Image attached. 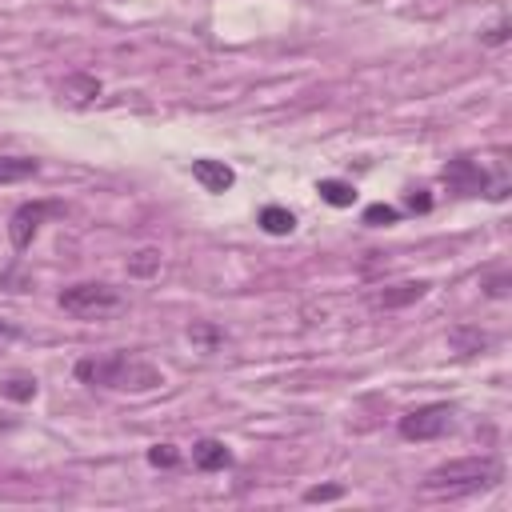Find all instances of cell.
I'll list each match as a JSON object with an SVG mask.
<instances>
[{
	"label": "cell",
	"instance_id": "obj_18",
	"mask_svg": "<svg viewBox=\"0 0 512 512\" xmlns=\"http://www.w3.org/2000/svg\"><path fill=\"white\" fill-rule=\"evenodd\" d=\"M176 460H180V452L172 444H152L148 448V464H156V468H172Z\"/></svg>",
	"mask_w": 512,
	"mask_h": 512
},
{
	"label": "cell",
	"instance_id": "obj_21",
	"mask_svg": "<svg viewBox=\"0 0 512 512\" xmlns=\"http://www.w3.org/2000/svg\"><path fill=\"white\" fill-rule=\"evenodd\" d=\"M340 492H344V488H336V484H324V488H308V492H304V500H308V504H316V500H336Z\"/></svg>",
	"mask_w": 512,
	"mask_h": 512
},
{
	"label": "cell",
	"instance_id": "obj_2",
	"mask_svg": "<svg viewBox=\"0 0 512 512\" xmlns=\"http://www.w3.org/2000/svg\"><path fill=\"white\" fill-rule=\"evenodd\" d=\"M500 480V464L492 456H460V460H444L424 476V492L428 496H464V492H480L492 488Z\"/></svg>",
	"mask_w": 512,
	"mask_h": 512
},
{
	"label": "cell",
	"instance_id": "obj_8",
	"mask_svg": "<svg viewBox=\"0 0 512 512\" xmlns=\"http://www.w3.org/2000/svg\"><path fill=\"white\" fill-rule=\"evenodd\" d=\"M192 180L204 188V192H228L232 184H236V172L224 164V160H208V156H200V160H192Z\"/></svg>",
	"mask_w": 512,
	"mask_h": 512
},
{
	"label": "cell",
	"instance_id": "obj_17",
	"mask_svg": "<svg viewBox=\"0 0 512 512\" xmlns=\"http://www.w3.org/2000/svg\"><path fill=\"white\" fill-rule=\"evenodd\" d=\"M400 220V212L392 208V204H368L364 208V224H372V228H388V224H396Z\"/></svg>",
	"mask_w": 512,
	"mask_h": 512
},
{
	"label": "cell",
	"instance_id": "obj_14",
	"mask_svg": "<svg viewBox=\"0 0 512 512\" xmlns=\"http://www.w3.org/2000/svg\"><path fill=\"white\" fill-rule=\"evenodd\" d=\"M316 192H320V200H324V204H332V208H348V204L356 200V188H352V184H344V180H320V184H316Z\"/></svg>",
	"mask_w": 512,
	"mask_h": 512
},
{
	"label": "cell",
	"instance_id": "obj_6",
	"mask_svg": "<svg viewBox=\"0 0 512 512\" xmlns=\"http://www.w3.org/2000/svg\"><path fill=\"white\" fill-rule=\"evenodd\" d=\"M440 180H444L456 196H480V192H488V172H484L476 160H468V156L448 160L444 172H440Z\"/></svg>",
	"mask_w": 512,
	"mask_h": 512
},
{
	"label": "cell",
	"instance_id": "obj_16",
	"mask_svg": "<svg viewBox=\"0 0 512 512\" xmlns=\"http://www.w3.org/2000/svg\"><path fill=\"white\" fill-rule=\"evenodd\" d=\"M128 272H132V276H156V272H160V252H156V248H140V252L128 260Z\"/></svg>",
	"mask_w": 512,
	"mask_h": 512
},
{
	"label": "cell",
	"instance_id": "obj_12",
	"mask_svg": "<svg viewBox=\"0 0 512 512\" xmlns=\"http://www.w3.org/2000/svg\"><path fill=\"white\" fill-rule=\"evenodd\" d=\"M36 172H40V164L32 156H0V184H20Z\"/></svg>",
	"mask_w": 512,
	"mask_h": 512
},
{
	"label": "cell",
	"instance_id": "obj_4",
	"mask_svg": "<svg viewBox=\"0 0 512 512\" xmlns=\"http://www.w3.org/2000/svg\"><path fill=\"white\" fill-rule=\"evenodd\" d=\"M452 416H456L452 404L432 400V404H420V408L404 412L400 424H396V432H400L404 440H416V444H420V440H440V436L452 428Z\"/></svg>",
	"mask_w": 512,
	"mask_h": 512
},
{
	"label": "cell",
	"instance_id": "obj_10",
	"mask_svg": "<svg viewBox=\"0 0 512 512\" xmlns=\"http://www.w3.org/2000/svg\"><path fill=\"white\" fill-rule=\"evenodd\" d=\"M492 344V336L488 332H480L476 324H456L452 332H448V348L452 352H460V356H476L480 348H488Z\"/></svg>",
	"mask_w": 512,
	"mask_h": 512
},
{
	"label": "cell",
	"instance_id": "obj_11",
	"mask_svg": "<svg viewBox=\"0 0 512 512\" xmlns=\"http://www.w3.org/2000/svg\"><path fill=\"white\" fill-rule=\"evenodd\" d=\"M260 228H264L268 236H288V232L296 228V216H292L284 204H268V208H260Z\"/></svg>",
	"mask_w": 512,
	"mask_h": 512
},
{
	"label": "cell",
	"instance_id": "obj_13",
	"mask_svg": "<svg viewBox=\"0 0 512 512\" xmlns=\"http://www.w3.org/2000/svg\"><path fill=\"white\" fill-rule=\"evenodd\" d=\"M64 96H68V100H76V104H88V100H96V96H100V80H96V76L76 72V76H68V80H64Z\"/></svg>",
	"mask_w": 512,
	"mask_h": 512
},
{
	"label": "cell",
	"instance_id": "obj_15",
	"mask_svg": "<svg viewBox=\"0 0 512 512\" xmlns=\"http://www.w3.org/2000/svg\"><path fill=\"white\" fill-rule=\"evenodd\" d=\"M0 396H8L16 404H28L36 396V380L32 376H8V380H0Z\"/></svg>",
	"mask_w": 512,
	"mask_h": 512
},
{
	"label": "cell",
	"instance_id": "obj_7",
	"mask_svg": "<svg viewBox=\"0 0 512 512\" xmlns=\"http://www.w3.org/2000/svg\"><path fill=\"white\" fill-rule=\"evenodd\" d=\"M428 280H400V284H388V288H380V292H372L368 296V304L372 308H404V304H416L420 296H428Z\"/></svg>",
	"mask_w": 512,
	"mask_h": 512
},
{
	"label": "cell",
	"instance_id": "obj_3",
	"mask_svg": "<svg viewBox=\"0 0 512 512\" xmlns=\"http://www.w3.org/2000/svg\"><path fill=\"white\" fill-rule=\"evenodd\" d=\"M60 308L68 316H80V320H100L108 312L120 308V292L112 284H100V280H84V284H72L60 292Z\"/></svg>",
	"mask_w": 512,
	"mask_h": 512
},
{
	"label": "cell",
	"instance_id": "obj_1",
	"mask_svg": "<svg viewBox=\"0 0 512 512\" xmlns=\"http://www.w3.org/2000/svg\"><path fill=\"white\" fill-rule=\"evenodd\" d=\"M76 380L84 384H100V388H116V392H152L164 384L160 368L128 356V352H108V356H88L76 360Z\"/></svg>",
	"mask_w": 512,
	"mask_h": 512
},
{
	"label": "cell",
	"instance_id": "obj_20",
	"mask_svg": "<svg viewBox=\"0 0 512 512\" xmlns=\"http://www.w3.org/2000/svg\"><path fill=\"white\" fill-rule=\"evenodd\" d=\"M480 40H484L488 48H496V44H504V40H508V20H496V24H492V28H488V32L480 36Z\"/></svg>",
	"mask_w": 512,
	"mask_h": 512
},
{
	"label": "cell",
	"instance_id": "obj_5",
	"mask_svg": "<svg viewBox=\"0 0 512 512\" xmlns=\"http://www.w3.org/2000/svg\"><path fill=\"white\" fill-rule=\"evenodd\" d=\"M52 216H64V204H60V200H28V204H20V208L8 216V240H12V248L24 252V248L36 240L40 224L52 220Z\"/></svg>",
	"mask_w": 512,
	"mask_h": 512
},
{
	"label": "cell",
	"instance_id": "obj_19",
	"mask_svg": "<svg viewBox=\"0 0 512 512\" xmlns=\"http://www.w3.org/2000/svg\"><path fill=\"white\" fill-rule=\"evenodd\" d=\"M484 292H488L492 300H504V296H508V272H500V276H488V280H484Z\"/></svg>",
	"mask_w": 512,
	"mask_h": 512
},
{
	"label": "cell",
	"instance_id": "obj_22",
	"mask_svg": "<svg viewBox=\"0 0 512 512\" xmlns=\"http://www.w3.org/2000/svg\"><path fill=\"white\" fill-rule=\"evenodd\" d=\"M408 208H412V212H428V208H432V200H428V196H416V192H412V196H408Z\"/></svg>",
	"mask_w": 512,
	"mask_h": 512
},
{
	"label": "cell",
	"instance_id": "obj_9",
	"mask_svg": "<svg viewBox=\"0 0 512 512\" xmlns=\"http://www.w3.org/2000/svg\"><path fill=\"white\" fill-rule=\"evenodd\" d=\"M192 464L200 472H220L232 464V452L224 440H200V444H192Z\"/></svg>",
	"mask_w": 512,
	"mask_h": 512
}]
</instances>
